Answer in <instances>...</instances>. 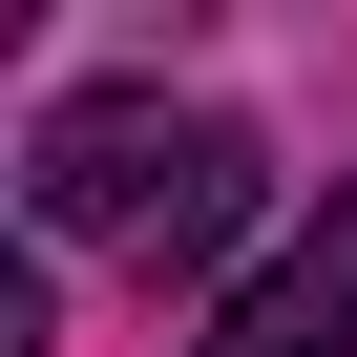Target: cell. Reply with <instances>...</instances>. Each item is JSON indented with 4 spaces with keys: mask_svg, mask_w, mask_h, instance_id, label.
Here are the masks:
<instances>
[{
    "mask_svg": "<svg viewBox=\"0 0 357 357\" xmlns=\"http://www.w3.org/2000/svg\"><path fill=\"white\" fill-rule=\"evenodd\" d=\"M22 190H43V231H126V252H168V231H190V190H211V126H168L147 84H84V105L43 126Z\"/></svg>",
    "mask_w": 357,
    "mask_h": 357,
    "instance_id": "1",
    "label": "cell"
},
{
    "mask_svg": "<svg viewBox=\"0 0 357 357\" xmlns=\"http://www.w3.org/2000/svg\"><path fill=\"white\" fill-rule=\"evenodd\" d=\"M336 336H357V211H315V231L211 315V357H336Z\"/></svg>",
    "mask_w": 357,
    "mask_h": 357,
    "instance_id": "2",
    "label": "cell"
}]
</instances>
